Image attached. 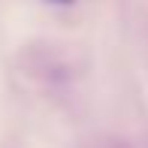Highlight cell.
I'll return each mask as SVG.
<instances>
[{"instance_id": "cell-1", "label": "cell", "mask_w": 148, "mask_h": 148, "mask_svg": "<svg viewBox=\"0 0 148 148\" xmlns=\"http://www.w3.org/2000/svg\"><path fill=\"white\" fill-rule=\"evenodd\" d=\"M49 3H58V6H70L73 0H49Z\"/></svg>"}]
</instances>
